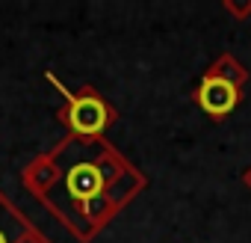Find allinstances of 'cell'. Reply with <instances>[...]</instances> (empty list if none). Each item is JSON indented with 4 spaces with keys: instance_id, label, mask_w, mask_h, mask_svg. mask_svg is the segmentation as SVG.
<instances>
[{
    "instance_id": "obj_1",
    "label": "cell",
    "mask_w": 251,
    "mask_h": 243,
    "mask_svg": "<svg viewBox=\"0 0 251 243\" xmlns=\"http://www.w3.org/2000/svg\"><path fill=\"white\" fill-rule=\"evenodd\" d=\"M50 157L59 178L42 199V208L77 243H92L148 187V175L106 137L86 140L65 134L50 149Z\"/></svg>"
},
{
    "instance_id": "obj_8",
    "label": "cell",
    "mask_w": 251,
    "mask_h": 243,
    "mask_svg": "<svg viewBox=\"0 0 251 243\" xmlns=\"http://www.w3.org/2000/svg\"><path fill=\"white\" fill-rule=\"evenodd\" d=\"M18 243H50V237H48L45 231H39V228L33 225V228H30V231H27V234H24V237L18 240Z\"/></svg>"
},
{
    "instance_id": "obj_4",
    "label": "cell",
    "mask_w": 251,
    "mask_h": 243,
    "mask_svg": "<svg viewBox=\"0 0 251 243\" xmlns=\"http://www.w3.org/2000/svg\"><path fill=\"white\" fill-rule=\"evenodd\" d=\"M56 178H59V169H56V160L50 157V152L36 154V157L21 169V184H24V190H27L30 196H36L39 202L48 196V190L56 184Z\"/></svg>"
},
{
    "instance_id": "obj_2",
    "label": "cell",
    "mask_w": 251,
    "mask_h": 243,
    "mask_svg": "<svg viewBox=\"0 0 251 243\" xmlns=\"http://www.w3.org/2000/svg\"><path fill=\"white\" fill-rule=\"evenodd\" d=\"M48 80L62 92V107H59L56 119L68 128V134L86 137V140H100V137H106V131L115 125L118 113H115V107H112L95 86H83V89H77V92H68L65 83H62L53 71H48Z\"/></svg>"
},
{
    "instance_id": "obj_3",
    "label": "cell",
    "mask_w": 251,
    "mask_h": 243,
    "mask_svg": "<svg viewBox=\"0 0 251 243\" xmlns=\"http://www.w3.org/2000/svg\"><path fill=\"white\" fill-rule=\"evenodd\" d=\"M239 98H242V89H239V86L227 83L225 77L207 74V71H204V77H201V83H198V89H195V104H198V107L204 110V116H210L213 122L227 119V116L236 110Z\"/></svg>"
},
{
    "instance_id": "obj_9",
    "label": "cell",
    "mask_w": 251,
    "mask_h": 243,
    "mask_svg": "<svg viewBox=\"0 0 251 243\" xmlns=\"http://www.w3.org/2000/svg\"><path fill=\"white\" fill-rule=\"evenodd\" d=\"M242 187L251 193V166H245V172H242Z\"/></svg>"
},
{
    "instance_id": "obj_7",
    "label": "cell",
    "mask_w": 251,
    "mask_h": 243,
    "mask_svg": "<svg viewBox=\"0 0 251 243\" xmlns=\"http://www.w3.org/2000/svg\"><path fill=\"white\" fill-rule=\"evenodd\" d=\"M222 9L236 21H245V18H251V0H225Z\"/></svg>"
},
{
    "instance_id": "obj_6",
    "label": "cell",
    "mask_w": 251,
    "mask_h": 243,
    "mask_svg": "<svg viewBox=\"0 0 251 243\" xmlns=\"http://www.w3.org/2000/svg\"><path fill=\"white\" fill-rule=\"evenodd\" d=\"M207 74H216V77H225L227 83H233V86H245L248 83V71H245V65L233 57V54H219L210 65H207Z\"/></svg>"
},
{
    "instance_id": "obj_5",
    "label": "cell",
    "mask_w": 251,
    "mask_h": 243,
    "mask_svg": "<svg viewBox=\"0 0 251 243\" xmlns=\"http://www.w3.org/2000/svg\"><path fill=\"white\" fill-rule=\"evenodd\" d=\"M33 228L30 216L0 190V243H18Z\"/></svg>"
}]
</instances>
